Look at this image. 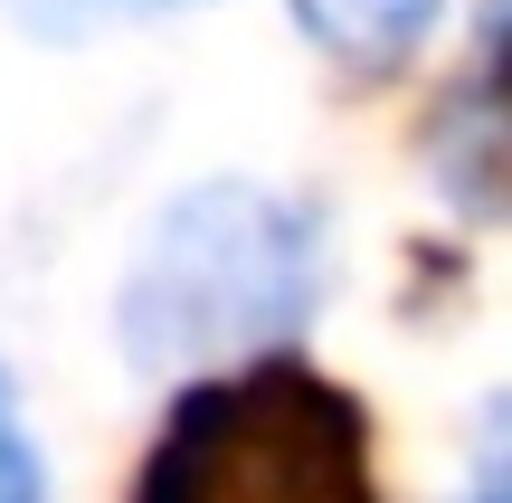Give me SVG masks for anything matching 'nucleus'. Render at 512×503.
I'll return each mask as SVG.
<instances>
[{
    "mask_svg": "<svg viewBox=\"0 0 512 503\" xmlns=\"http://www.w3.org/2000/svg\"><path fill=\"white\" fill-rule=\"evenodd\" d=\"M133 503H380L370 409L313 361L190 380L143 456Z\"/></svg>",
    "mask_w": 512,
    "mask_h": 503,
    "instance_id": "1",
    "label": "nucleus"
},
{
    "mask_svg": "<svg viewBox=\"0 0 512 503\" xmlns=\"http://www.w3.org/2000/svg\"><path fill=\"white\" fill-rule=\"evenodd\" d=\"M313 304V247L304 219L266 190H190L152 228L143 266L124 285V342L133 361H190V352H238V342L285 333Z\"/></svg>",
    "mask_w": 512,
    "mask_h": 503,
    "instance_id": "2",
    "label": "nucleus"
},
{
    "mask_svg": "<svg viewBox=\"0 0 512 503\" xmlns=\"http://www.w3.org/2000/svg\"><path fill=\"white\" fill-rule=\"evenodd\" d=\"M437 171L456 200L512 209V0H494L484 19V57L437 114Z\"/></svg>",
    "mask_w": 512,
    "mask_h": 503,
    "instance_id": "3",
    "label": "nucleus"
},
{
    "mask_svg": "<svg viewBox=\"0 0 512 503\" xmlns=\"http://www.w3.org/2000/svg\"><path fill=\"white\" fill-rule=\"evenodd\" d=\"M446 0H294V19H304V38L332 57V67L351 76H389L418 57V38L437 29Z\"/></svg>",
    "mask_w": 512,
    "mask_h": 503,
    "instance_id": "4",
    "label": "nucleus"
},
{
    "mask_svg": "<svg viewBox=\"0 0 512 503\" xmlns=\"http://www.w3.org/2000/svg\"><path fill=\"white\" fill-rule=\"evenodd\" d=\"M0 503H48V466H38L29 428H19V399L0 380Z\"/></svg>",
    "mask_w": 512,
    "mask_h": 503,
    "instance_id": "5",
    "label": "nucleus"
},
{
    "mask_svg": "<svg viewBox=\"0 0 512 503\" xmlns=\"http://www.w3.org/2000/svg\"><path fill=\"white\" fill-rule=\"evenodd\" d=\"M465 503H512V437L484 456V475H475V494H465Z\"/></svg>",
    "mask_w": 512,
    "mask_h": 503,
    "instance_id": "6",
    "label": "nucleus"
}]
</instances>
